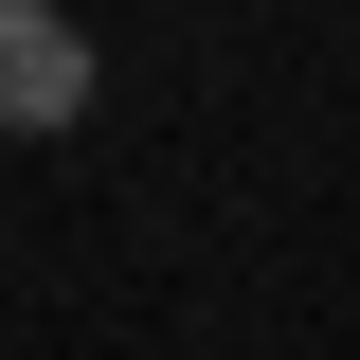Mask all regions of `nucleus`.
<instances>
[{
	"label": "nucleus",
	"mask_w": 360,
	"mask_h": 360,
	"mask_svg": "<svg viewBox=\"0 0 360 360\" xmlns=\"http://www.w3.org/2000/svg\"><path fill=\"white\" fill-rule=\"evenodd\" d=\"M90 108V37H72V0H0V127L37 144Z\"/></svg>",
	"instance_id": "1"
}]
</instances>
